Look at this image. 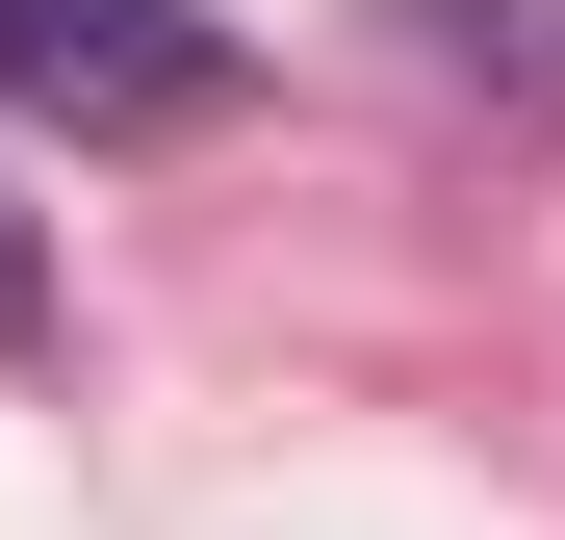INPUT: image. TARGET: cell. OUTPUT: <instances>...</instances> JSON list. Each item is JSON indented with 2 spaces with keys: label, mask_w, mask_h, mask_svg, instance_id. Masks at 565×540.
Segmentation results:
<instances>
[{
  "label": "cell",
  "mask_w": 565,
  "mask_h": 540,
  "mask_svg": "<svg viewBox=\"0 0 565 540\" xmlns=\"http://www.w3.org/2000/svg\"><path fill=\"white\" fill-rule=\"evenodd\" d=\"M0 104H52V129H206L232 27L206 0H0Z\"/></svg>",
  "instance_id": "cell-1"
},
{
  "label": "cell",
  "mask_w": 565,
  "mask_h": 540,
  "mask_svg": "<svg viewBox=\"0 0 565 540\" xmlns=\"http://www.w3.org/2000/svg\"><path fill=\"white\" fill-rule=\"evenodd\" d=\"M52 335V257H26V207H0V360H26Z\"/></svg>",
  "instance_id": "cell-2"
}]
</instances>
